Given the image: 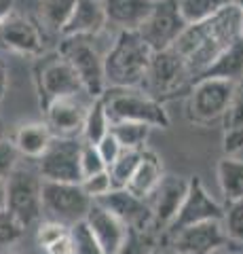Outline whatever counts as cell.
<instances>
[{
    "label": "cell",
    "instance_id": "obj_50",
    "mask_svg": "<svg viewBox=\"0 0 243 254\" xmlns=\"http://www.w3.org/2000/svg\"><path fill=\"white\" fill-rule=\"evenodd\" d=\"M152 2H156V0H152Z\"/></svg>",
    "mask_w": 243,
    "mask_h": 254
},
{
    "label": "cell",
    "instance_id": "obj_37",
    "mask_svg": "<svg viewBox=\"0 0 243 254\" xmlns=\"http://www.w3.org/2000/svg\"><path fill=\"white\" fill-rule=\"evenodd\" d=\"M222 121H224V129H229V127H243V81L235 87V93Z\"/></svg>",
    "mask_w": 243,
    "mask_h": 254
},
{
    "label": "cell",
    "instance_id": "obj_5",
    "mask_svg": "<svg viewBox=\"0 0 243 254\" xmlns=\"http://www.w3.org/2000/svg\"><path fill=\"white\" fill-rule=\"evenodd\" d=\"M57 53L64 58L76 72L78 81L83 85V91L91 100L101 98L106 91L104 78V55L97 51V47L91 43V38L70 36L59 43Z\"/></svg>",
    "mask_w": 243,
    "mask_h": 254
},
{
    "label": "cell",
    "instance_id": "obj_39",
    "mask_svg": "<svg viewBox=\"0 0 243 254\" xmlns=\"http://www.w3.org/2000/svg\"><path fill=\"white\" fill-rule=\"evenodd\" d=\"M222 148L226 157H237L243 150V127H229L222 136Z\"/></svg>",
    "mask_w": 243,
    "mask_h": 254
},
{
    "label": "cell",
    "instance_id": "obj_40",
    "mask_svg": "<svg viewBox=\"0 0 243 254\" xmlns=\"http://www.w3.org/2000/svg\"><path fill=\"white\" fill-rule=\"evenodd\" d=\"M116 254H146L142 235H140L138 231H129L127 242H125V246H123V248L116 252Z\"/></svg>",
    "mask_w": 243,
    "mask_h": 254
},
{
    "label": "cell",
    "instance_id": "obj_34",
    "mask_svg": "<svg viewBox=\"0 0 243 254\" xmlns=\"http://www.w3.org/2000/svg\"><path fill=\"white\" fill-rule=\"evenodd\" d=\"M81 189L85 190V195H87L91 201H96V199H99V197H104L106 193L112 190L110 174H108V170L99 172V174H93V176L81 180Z\"/></svg>",
    "mask_w": 243,
    "mask_h": 254
},
{
    "label": "cell",
    "instance_id": "obj_3",
    "mask_svg": "<svg viewBox=\"0 0 243 254\" xmlns=\"http://www.w3.org/2000/svg\"><path fill=\"white\" fill-rule=\"evenodd\" d=\"M142 87L146 95L165 104V100H174L191 91L193 74L174 47H169V49L152 53Z\"/></svg>",
    "mask_w": 243,
    "mask_h": 254
},
{
    "label": "cell",
    "instance_id": "obj_38",
    "mask_svg": "<svg viewBox=\"0 0 243 254\" xmlns=\"http://www.w3.org/2000/svg\"><path fill=\"white\" fill-rule=\"evenodd\" d=\"M96 148H97V153H99V157H101V161H104V165H106V170L116 161V157H119L121 150H123L121 144L114 140V136H112L110 131H108L106 136L97 142Z\"/></svg>",
    "mask_w": 243,
    "mask_h": 254
},
{
    "label": "cell",
    "instance_id": "obj_47",
    "mask_svg": "<svg viewBox=\"0 0 243 254\" xmlns=\"http://www.w3.org/2000/svg\"><path fill=\"white\" fill-rule=\"evenodd\" d=\"M4 254H21V252H17V250H9V252H4Z\"/></svg>",
    "mask_w": 243,
    "mask_h": 254
},
{
    "label": "cell",
    "instance_id": "obj_24",
    "mask_svg": "<svg viewBox=\"0 0 243 254\" xmlns=\"http://www.w3.org/2000/svg\"><path fill=\"white\" fill-rule=\"evenodd\" d=\"M218 185L226 201L243 199V159L239 157H224L218 161L216 168Z\"/></svg>",
    "mask_w": 243,
    "mask_h": 254
},
{
    "label": "cell",
    "instance_id": "obj_6",
    "mask_svg": "<svg viewBox=\"0 0 243 254\" xmlns=\"http://www.w3.org/2000/svg\"><path fill=\"white\" fill-rule=\"evenodd\" d=\"M34 83L41 108H47L59 98H74L85 93L72 66L59 53L41 55L34 66Z\"/></svg>",
    "mask_w": 243,
    "mask_h": 254
},
{
    "label": "cell",
    "instance_id": "obj_21",
    "mask_svg": "<svg viewBox=\"0 0 243 254\" xmlns=\"http://www.w3.org/2000/svg\"><path fill=\"white\" fill-rule=\"evenodd\" d=\"M163 174L165 172H163V163H161L159 155L144 148L138 168H136V172H133V176L129 178L125 189H127L131 195L140 197V199H148V197L152 195V190L156 189V185L161 182Z\"/></svg>",
    "mask_w": 243,
    "mask_h": 254
},
{
    "label": "cell",
    "instance_id": "obj_30",
    "mask_svg": "<svg viewBox=\"0 0 243 254\" xmlns=\"http://www.w3.org/2000/svg\"><path fill=\"white\" fill-rule=\"evenodd\" d=\"M70 244H72V254H104L85 220L70 227Z\"/></svg>",
    "mask_w": 243,
    "mask_h": 254
},
{
    "label": "cell",
    "instance_id": "obj_35",
    "mask_svg": "<svg viewBox=\"0 0 243 254\" xmlns=\"http://www.w3.org/2000/svg\"><path fill=\"white\" fill-rule=\"evenodd\" d=\"M104 170H106V165H104V161H101L96 144L81 142V176H83V180L93 176V174L104 172Z\"/></svg>",
    "mask_w": 243,
    "mask_h": 254
},
{
    "label": "cell",
    "instance_id": "obj_48",
    "mask_svg": "<svg viewBox=\"0 0 243 254\" xmlns=\"http://www.w3.org/2000/svg\"><path fill=\"white\" fill-rule=\"evenodd\" d=\"M241 38H243V15H241Z\"/></svg>",
    "mask_w": 243,
    "mask_h": 254
},
{
    "label": "cell",
    "instance_id": "obj_43",
    "mask_svg": "<svg viewBox=\"0 0 243 254\" xmlns=\"http://www.w3.org/2000/svg\"><path fill=\"white\" fill-rule=\"evenodd\" d=\"M6 76H9V72H6V66L0 62V85H2V87H6Z\"/></svg>",
    "mask_w": 243,
    "mask_h": 254
},
{
    "label": "cell",
    "instance_id": "obj_36",
    "mask_svg": "<svg viewBox=\"0 0 243 254\" xmlns=\"http://www.w3.org/2000/svg\"><path fill=\"white\" fill-rule=\"evenodd\" d=\"M19 153L15 148L13 140L0 138V180H6L19 165Z\"/></svg>",
    "mask_w": 243,
    "mask_h": 254
},
{
    "label": "cell",
    "instance_id": "obj_32",
    "mask_svg": "<svg viewBox=\"0 0 243 254\" xmlns=\"http://www.w3.org/2000/svg\"><path fill=\"white\" fill-rule=\"evenodd\" d=\"M23 231H26V227L9 210H0V248L17 244L21 240Z\"/></svg>",
    "mask_w": 243,
    "mask_h": 254
},
{
    "label": "cell",
    "instance_id": "obj_45",
    "mask_svg": "<svg viewBox=\"0 0 243 254\" xmlns=\"http://www.w3.org/2000/svg\"><path fill=\"white\" fill-rule=\"evenodd\" d=\"M154 254H180V252H176L174 248H171V250H163V252H154Z\"/></svg>",
    "mask_w": 243,
    "mask_h": 254
},
{
    "label": "cell",
    "instance_id": "obj_41",
    "mask_svg": "<svg viewBox=\"0 0 243 254\" xmlns=\"http://www.w3.org/2000/svg\"><path fill=\"white\" fill-rule=\"evenodd\" d=\"M13 6H15V0H0V23L13 13Z\"/></svg>",
    "mask_w": 243,
    "mask_h": 254
},
{
    "label": "cell",
    "instance_id": "obj_20",
    "mask_svg": "<svg viewBox=\"0 0 243 254\" xmlns=\"http://www.w3.org/2000/svg\"><path fill=\"white\" fill-rule=\"evenodd\" d=\"M152 0H101L106 21L121 30L136 32L152 11Z\"/></svg>",
    "mask_w": 243,
    "mask_h": 254
},
{
    "label": "cell",
    "instance_id": "obj_12",
    "mask_svg": "<svg viewBox=\"0 0 243 254\" xmlns=\"http://www.w3.org/2000/svg\"><path fill=\"white\" fill-rule=\"evenodd\" d=\"M222 214H224L222 205L207 195L201 178L193 176L188 180V190H186L184 201H182L178 214L174 216V220L169 222V227L165 231L169 237H174L176 233H180L186 227L199 225V222H207V220H222Z\"/></svg>",
    "mask_w": 243,
    "mask_h": 254
},
{
    "label": "cell",
    "instance_id": "obj_33",
    "mask_svg": "<svg viewBox=\"0 0 243 254\" xmlns=\"http://www.w3.org/2000/svg\"><path fill=\"white\" fill-rule=\"evenodd\" d=\"M68 233H70V227L61 225V222H55V220H45V222H41V227H38V231H36V242L43 250H47L55 242L64 240Z\"/></svg>",
    "mask_w": 243,
    "mask_h": 254
},
{
    "label": "cell",
    "instance_id": "obj_26",
    "mask_svg": "<svg viewBox=\"0 0 243 254\" xmlns=\"http://www.w3.org/2000/svg\"><path fill=\"white\" fill-rule=\"evenodd\" d=\"M110 131V121H108L104 100L96 98L87 106V117H85V127H83V142L87 144H97V142Z\"/></svg>",
    "mask_w": 243,
    "mask_h": 254
},
{
    "label": "cell",
    "instance_id": "obj_14",
    "mask_svg": "<svg viewBox=\"0 0 243 254\" xmlns=\"http://www.w3.org/2000/svg\"><path fill=\"white\" fill-rule=\"evenodd\" d=\"M93 203H97L104 210L114 214L131 231L142 233L146 229H152V212H150L148 201L131 195L127 189H112L110 193H106L104 197H99Z\"/></svg>",
    "mask_w": 243,
    "mask_h": 254
},
{
    "label": "cell",
    "instance_id": "obj_49",
    "mask_svg": "<svg viewBox=\"0 0 243 254\" xmlns=\"http://www.w3.org/2000/svg\"><path fill=\"white\" fill-rule=\"evenodd\" d=\"M0 138H2V123H0Z\"/></svg>",
    "mask_w": 243,
    "mask_h": 254
},
{
    "label": "cell",
    "instance_id": "obj_4",
    "mask_svg": "<svg viewBox=\"0 0 243 254\" xmlns=\"http://www.w3.org/2000/svg\"><path fill=\"white\" fill-rule=\"evenodd\" d=\"M104 108L110 123H144L148 127H159L167 129L169 115L165 104L152 100L142 89H106L104 95Z\"/></svg>",
    "mask_w": 243,
    "mask_h": 254
},
{
    "label": "cell",
    "instance_id": "obj_25",
    "mask_svg": "<svg viewBox=\"0 0 243 254\" xmlns=\"http://www.w3.org/2000/svg\"><path fill=\"white\" fill-rule=\"evenodd\" d=\"M76 2L78 0H38V19L47 30L61 34Z\"/></svg>",
    "mask_w": 243,
    "mask_h": 254
},
{
    "label": "cell",
    "instance_id": "obj_29",
    "mask_svg": "<svg viewBox=\"0 0 243 254\" xmlns=\"http://www.w3.org/2000/svg\"><path fill=\"white\" fill-rule=\"evenodd\" d=\"M140 157H142V150H121V155L116 157V161L108 168V174H110V182H112V189H125L127 187L129 178L133 176L138 163H140Z\"/></svg>",
    "mask_w": 243,
    "mask_h": 254
},
{
    "label": "cell",
    "instance_id": "obj_9",
    "mask_svg": "<svg viewBox=\"0 0 243 254\" xmlns=\"http://www.w3.org/2000/svg\"><path fill=\"white\" fill-rule=\"evenodd\" d=\"M43 178L38 172L28 168L15 170L6 178V210L17 218L23 227H30L43 216V199H41Z\"/></svg>",
    "mask_w": 243,
    "mask_h": 254
},
{
    "label": "cell",
    "instance_id": "obj_16",
    "mask_svg": "<svg viewBox=\"0 0 243 254\" xmlns=\"http://www.w3.org/2000/svg\"><path fill=\"white\" fill-rule=\"evenodd\" d=\"M188 190V180L174 176V174H163L161 182L148 197V205L152 212V229H167L174 220L180 205H182Z\"/></svg>",
    "mask_w": 243,
    "mask_h": 254
},
{
    "label": "cell",
    "instance_id": "obj_27",
    "mask_svg": "<svg viewBox=\"0 0 243 254\" xmlns=\"http://www.w3.org/2000/svg\"><path fill=\"white\" fill-rule=\"evenodd\" d=\"M150 129L152 127L144 123H129V121L110 123V133L125 150H144Z\"/></svg>",
    "mask_w": 243,
    "mask_h": 254
},
{
    "label": "cell",
    "instance_id": "obj_11",
    "mask_svg": "<svg viewBox=\"0 0 243 254\" xmlns=\"http://www.w3.org/2000/svg\"><path fill=\"white\" fill-rule=\"evenodd\" d=\"M81 142L53 138L49 148L38 159V176L47 182H72L81 185Z\"/></svg>",
    "mask_w": 243,
    "mask_h": 254
},
{
    "label": "cell",
    "instance_id": "obj_8",
    "mask_svg": "<svg viewBox=\"0 0 243 254\" xmlns=\"http://www.w3.org/2000/svg\"><path fill=\"white\" fill-rule=\"evenodd\" d=\"M237 83L220 81V78H201L194 81L188 91L186 115L193 123L209 125L216 119H222L231 104Z\"/></svg>",
    "mask_w": 243,
    "mask_h": 254
},
{
    "label": "cell",
    "instance_id": "obj_22",
    "mask_svg": "<svg viewBox=\"0 0 243 254\" xmlns=\"http://www.w3.org/2000/svg\"><path fill=\"white\" fill-rule=\"evenodd\" d=\"M201 78H220V81L241 83L243 81V38L239 36L229 49H224L194 81H201Z\"/></svg>",
    "mask_w": 243,
    "mask_h": 254
},
{
    "label": "cell",
    "instance_id": "obj_42",
    "mask_svg": "<svg viewBox=\"0 0 243 254\" xmlns=\"http://www.w3.org/2000/svg\"><path fill=\"white\" fill-rule=\"evenodd\" d=\"M0 210H6V180H0Z\"/></svg>",
    "mask_w": 243,
    "mask_h": 254
},
{
    "label": "cell",
    "instance_id": "obj_1",
    "mask_svg": "<svg viewBox=\"0 0 243 254\" xmlns=\"http://www.w3.org/2000/svg\"><path fill=\"white\" fill-rule=\"evenodd\" d=\"M241 36V13L235 4H229L209 19L191 23L174 43V49L184 60L193 74V83L203 70L224 49Z\"/></svg>",
    "mask_w": 243,
    "mask_h": 254
},
{
    "label": "cell",
    "instance_id": "obj_10",
    "mask_svg": "<svg viewBox=\"0 0 243 254\" xmlns=\"http://www.w3.org/2000/svg\"><path fill=\"white\" fill-rule=\"evenodd\" d=\"M186 26L188 23L180 15L176 0H156L152 4V11L148 13V17L136 32L150 47V51L156 53L174 47Z\"/></svg>",
    "mask_w": 243,
    "mask_h": 254
},
{
    "label": "cell",
    "instance_id": "obj_18",
    "mask_svg": "<svg viewBox=\"0 0 243 254\" xmlns=\"http://www.w3.org/2000/svg\"><path fill=\"white\" fill-rule=\"evenodd\" d=\"M85 225L89 227L91 235L96 237V242L104 254L119 252L125 246V242H127L129 231H131L125 222H121L114 214L104 210L97 203H91L87 216H85Z\"/></svg>",
    "mask_w": 243,
    "mask_h": 254
},
{
    "label": "cell",
    "instance_id": "obj_28",
    "mask_svg": "<svg viewBox=\"0 0 243 254\" xmlns=\"http://www.w3.org/2000/svg\"><path fill=\"white\" fill-rule=\"evenodd\" d=\"M176 4L184 21L191 26V23L205 21L211 15L220 13L229 4H233V0H176Z\"/></svg>",
    "mask_w": 243,
    "mask_h": 254
},
{
    "label": "cell",
    "instance_id": "obj_19",
    "mask_svg": "<svg viewBox=\"0 0 243 254\" xmlns=\"http://www.w3.org/2000/svg\"><path fill=\"white\" fill-rule=\"evenodd\" d=\"M106 26L108 21L101 0H78L68 23L61 30V38H70V36L93 38L99 32H104Z\"/></svg>",
    "mask_w": 243,
    "mask_h": 254
},
{
    "label": "cell",
    "instance_id": "obj_7",
    "mask_svg": "<svg viewBox=\"0 0 243 254\" xmlns=\"http://www.w3.org/2000/svg\"><path fill=\"white\" fill-rule=\"evenodd\" d=\"M41 199H43V212L49 216V220L61 222L66 227H72L76 222L85 220L93 203L85 195L81 185H72V182H47V180H43Z\"/></svg>",
    "mask_w": 243,
    "mask_h": 254
},
{
    "label": "cell",
    "instance_id": "obj_31",
    "mask_svg": "<svg viewBox=\"0 0 243 254\" xmlns=\"http://www.w3.org/2000/svg\"><path fill=\"white\" fill-rule=\"evenodd\" d=\"M222 229L229 240L243 242V199L231 201L222 214Z\"/></svg>",
    "mask_w": 243,
    "mask_h": 254
},
{
    "label": "cell",
    "instance_id": "obj_2",
    "mask_svg": "<svg viewBox=\"0 0 243 254\" xmlns=\"http://www.w3.org/2000/svg\"><path fill=\"white\" fill-rule=\"evenodd\" d=\"M152 51L138 32L121 30L110 51L104 55L106 89H140L144 83Z\"/></svg>",
    "mask_w": 243,
    "mask_h": 254
},
{
    "label": "cell",
    "instance_id": "obj_17",
    "mask_svg": "<svg viewBox=\"0 0 243 254\" xmlns=\"http://www.w3.org/2000/svg\"><path fill=\"white\" fill-rule=\"evenodd\" d=\"M229 242L220 220L186 227L171 237V248L180 254H211Z\"/></svg>",
    "mask_w": 243,
    "mask_h": 254
},
{
    "label": "cell",
    "instance_id": "obj_23",
    "mask_svg": "<svg viewBox=\"0 0 243 254\" xmlns=\"http://www.w3.org/2000/svg\"><path fill=\"white\" fill-rule=\"evenodd\" d=\"M51 140H53V136H51L49 127H47L45 123H36L34 121V123L19 125V129L15 131L13 144H15V148H17L19 155L38 161V159L43 157L45 150L49 148Z\"/></svg>",
    "mask_w": 243,
    "mask_h": 254
},
{
    "label": "cell",
    "instance_id": "obj_13",
    "mask_svg": "<svg viewBox=\"0 0 243 254\" xmlns=\"http://www.w3.org/2000/svg\"><path fill=\"white\" fill-rule=\"evenodd\" d=\"M0 45L13 53L30 55V58H41L45 53V38L41 28L26 15L15 11L0 23Z\"/></svg>",
    "mask_w": 243,
    "mask_h": 254
},
{
    "label": "cell",
    "instance_id": "obj_44",
    "mask_svg": "<svg viewBox=\"0 0 243 254\" xmlns=\"http://www.w3.org/2000/svg\"><path fill=\"white\" fill-rule=\"evenodd\" d=\"M233 4L237 6V9H239V13L243 15V0H233Z\"/></svg>",
    "mask_w": 243,
    "mask_h": 254
},
{
    "label": "cell",
    "instance_id": "obj_15",
    "mask_svg": "<svg viewBox=\"0 0 243 254\" xmlns=\"http://www.w3.org/2000/svg\"><path fill=\"white\" fill-rule=\"evenodd\" d=\"M45 110V125L49 127L53 138H68V140H81L85 117H87V106L74 98H59L51 102Z\"/></svg>",
    "mask_w": 243,
    "mask_h": 254
},
{
    "label": "cell",
    "instance_id": "obj_46",
    "mask_svg": "<svg viewBox=\"0 0 243 254\" xmlns=\"http://www.w3.org/2000/svg\"><path fill=\"white\" fill-rule=\"evenodd\" d=\"M4 89H6V87L0 85V100H2V95H4Z\"/></svg>",
    "mask_w": 243,
    "mask_h": 254
}]
</instances>
